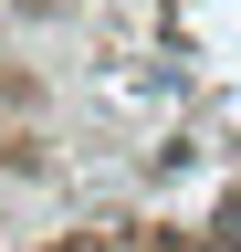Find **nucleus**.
Listing matches in <instances>:
<instances>
[{
	"label": "nucleus",
	"mask_w": 241,
	"mask_h": 252,
	"mask_svg": "<svg viewBox=\"0 0 241 252\" xmlns=\"http://www.w3.org/2000/svg\"><path fill=\"white\" fill-rule=\"evenodd\" d=\"M220 231H231V252H241V200H231V210H220Z\"/></svg>",
	"instance_id": "nucleus-1"
}]
</instances>
